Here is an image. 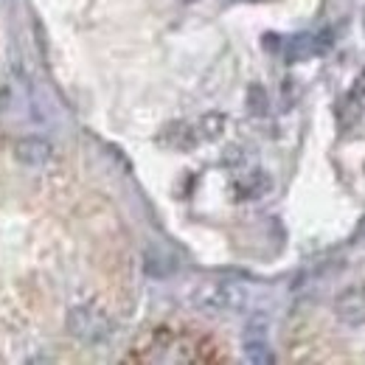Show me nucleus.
<instances>
[{
    "label": "nucleus",
    "mask_w": 365,
    "mask_h": 365,
    "mask_svg": "<svg viewBox=\"0 0 365 365\" xmlns=\"http://www.w3.org/2000/svg\"><path fill=\"white\" fill-rule=\"evenodd\" d=\"M351 96H354V98H363L365 96V68L360 71V76H357V82H354V88H351Z\"/></svg>",
    "instance_id": "10"
},
{
    "label": "nucleus",
    "mask_w": 365,
    "mask_h": 365,
    "mask_svg": "<svg viewBox=\"0 0 365 365\" xmlns=\"http://www.w3.org/2000/svg\"><path fill=\"white\" fill-rule=\"evenodd\" d=\"M11 155H14V160H17V163L37 169V166H46L48 160H51L53 149H51V143H48L46 138L29 135V138H20V140L14 143Z\"/></svg>",
    "instance_id": "4"
},
{
    "label": "nucleus",
    "mask_w": 365,
    "mask_h": 365,
    "mask_svg": "<svg viewBox=\"0 0 365 365\" xmlns=\"http://www.w3.org/2000/svg\"><path fill=\"white\" fill-rule=\"evenodd\" d=\"M68 331L76 340L96 346V343H104L110 337L113 326H110V318L104 312H98L96 307H73L68 312Z\"/></svg>",
    "instance_id": "2"
},
{
    "label": "nucleus",
    "mask_w": 365,
    "mask_h": 365,
    "mask_svg": "<svg viewBox=\"0 0 365 365\" xmlns=\"http://www.w3.org/2000/svg\"><path fill=\"white\" fill-rule=\"evenodd\" d=\"M222 124H225V115L211 113V115H205V118H202L200 133H202V138H217L220 133H222Z\"/></svg>",
    "instance_id": "8"
},
{
    "label": "nucleus",
    "mask_w": 365,
    "mask_h": 365,
    "mask_svg": "<svg viewBox=\"0 0 365 365\" xmlns=\"http://www.w3.org/2000/svg\"><path fill=\"white\" fill-rule=\"evenodd\" d=\"M284 53L289 62H301V59H312L320 56L318 43H315V34H295L284 43Z\"/></svg>",
    "instance_id": "5"
},
{
    "label": "nucleus",
    "mask_w": 365,
    "mask_h": 365,
    "mask_svg": "<svg viewBox=\"0 0 365 365\" xmlns=\"http://www.w3.org/2000/svg\"><path fill=\"white\" fill-rule=\"evenodd\" d=\"M245 357H247V363H253V365L273 363V354H270V349H267L264 334H259V337L247 334V337H245Z\"/></svg>",
    "instance_id": "6"
},
{
    "label": "nucleus",
    "mask_w": 365,
    "mask_h": 365,
    "mask_svg": "<svg viewBox=\"0 0 365 365\" xmlns=\"http://www.w3.org/2000/svg\"><path fill=\"white\" fill-rule=\"evenodd\" d=\"M315 43H318L320 53H326L329 48L334 46V31H331V29H323V31H318V34H315Z\"/></svg>",
    "instance_id": "9"
},
{
    "label": "nucleus",
    "mask_w": 365,
    "mask_h": 365,
    "mask_svg": "<svg viewBox=\"0 0 365 365\" xmlns=\"http://www.w3.org/2000/svg\"><path fill=\"white\" fill-rule=\"evenodd\" d=\"M334 318L346 326H363L365 323V287H346L331 301Z\"/></svg>",
    "instance_id": "3"
},
{
    "label": "nucleus",
    "mask_w": 365,
    "mask_h": 365,
    "mask_svg": "<svg viewBox=\"0 0 365 365\" xmlns=\"http://www.w3.org/2000/svg\"><path fill=\"white\" fill-rule=\"evenodd\" d=\"M247 110L253 113V115H264L267 113V93L262 85H253L250 91H247Z\"/></svg>",
    "instance_id": "7"
},
{
    "label": "nucleus",
    "mask_w": 365,
    "mask_h": 365,
    "mask_svg": "<svg viewBox=\"0 0 365 365\" xmlns=\"http://www.w3.org/2000/svg\"><path fill=\"white\" fill-rule=\"evenodd\" d=\"M188 298L205 312H239L247 304V289L233 281H202L188 292Z\"/></svg>",
    "instance_id": "1"
}]
</instances>
